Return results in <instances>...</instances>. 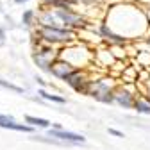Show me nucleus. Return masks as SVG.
<instances>
[{"instance_id":"nucleus-10","label":"nucleus","mask_w":150,"mask_h":150,"mask_svg":"<svg viewBox=\"0 0 150 150\" xmlns=\"http://www.w3.org/2000/svg\"><path fill=\"white\" fill-rule=\"evenodd\" d=\"M0 127H4V129H13V130H20V132H30V130H32L30 125L16 123L11 116H2V120H0Z\"/></svg>"},{"instance_id":"nucleus-18","label":"nucleus","mask_w":150,"mask_h":150,"mask_svg":"<svg viewBox=\"0 0 150 150\" xmlns=\"http://www.w3.org/2000/svg\"><path fill=\"white\" fill-rule=\"evenodd\" d=\"M32 18H34V11H30V9H29V11H25V13H23V18H22V20H23V23H25V25H30V23H32Z\"/></svg>"},{"instance_id":"nucleus-12","label":"nucleus","mask_w":150,"mask_h":150,"mask_svg":"<svg viewBox=\"0 0 150 150\" xmlns=\"http://www.w3.org/2000/svg\"><path fill=\"white\" fill-rule=\"evenodd\" d=\"M97 61H98L104 68H107V66H111L112 63H115V55L111 54V50H100V52L97 54Z\"/></svg>"},{"instance_id":"nucleus-20","label":"nucleus","mask_w":150,"mask_h":150,"mask_svg":"<svg viewBox=\"0 0 150 150\" xmlns=\"http://www.w3.org/2000/svg\"><path fill=\"white\" fill-rule=\"evenodd\" d=\"M146 95H148V97H150V81H148V82H146Z\"/></svg>"},{"instance_id":"nucleus-3","label":"nucleus","mask_w":150,"mask_h":150,"mask_svg":"<svg viewBox=\"0 0 150 150\" xmlns=\"http://www.w3.org/2000/svg\"><path fill=\"white\" fill-rule=\"evenodd\" d=\"M134 89L129 88V86H123V84H116V88L112 89V104H116L123 109H132V104H134Z\"/></svg>"},{"instance_id":"nucleus-13","label":"nucleus","mask_w":150,"mask_h":150,"mask_svg":"<svg viewBox=\"0 0 150 150\" xmlns=\"http://www.w3.org/2000/svg\"><path fill=\"white\" fill-rule=\"evenodd\" d=\"M25 122L30 123V127H43V129H48L52 123L45 118H36V116H25Z\"/></svg>"},{"instance_id":"nucleus-9","label":"nucleus","mask_w":150,"mask_h":150,"mask_svg":"<svg viewBox=\"0 0 150 150\" xmlns=\"http://www.w3.org/2000/svg\"><path fill=\"white\" fill-rule=\"evenodd\" d=\"M98 34H100V38L104 41H107L109 45H125V38L123 36H120L118 32H115L107 23H102L100 27H98Z\"/></svg>"},{"instance_id":"nucleus-22","label":"nucleus","mask_w":150,"mask_h":150,"mask_svg":"<svg viewBox=\"0 0 150 150\" xmlns=\"http://www.w3.org/2000/svg\"><path fill=\"white\" fill-rule=\"evenodd\" d=\"M4 40V30H0V41Z\"/></svg>"},{"instance_id":"nucleus-4","label":"nucleus","mask_w":150,"mask_h":150,"mask_svg":"<svg viewBox=\"0 0 150 150\" xmlns=\"http://www.w3.org/2000/svg\"><path fill=\"white\" fill-rule=\"evenodd\" d=\"M54 13H55V16L61 20V23H63V27L66 29V27H82L84 23H86V20L79 14V13H75V11H71V7H64V9H54Z\"/></svg>"},{"instance_id":"nucleus-7","label":"nucleus","mask_w":150,"mask_h":150,"mask_svg":"<svg viewBox=\"0 0 150 150\" xmlns=\"http://www.w3.org/2000/svg\"><path fill=\"white\" fill-rule=\"evenodd\" d=\"M77 70V68H73L70 63H66L64 59H55L54 63H52V66H50V71L48 73H52L55 79H61V81H64L66 77H70V75Z\"/></svg>"},{"instance_id":"nucleus-2","label":"nucleus","mask_w":150,"mask_h":150,"mask_svg":"<svg viewBox=\"0 0 150 150\" xmlns=\"http://www.w3.org/2000/svg\"><path fill=\"white\" fill-rule=\"evenodd\" d=\"M40 36L48 43H64V41H71L75 34L70 29L64 27H48V25H41V29L38 30Z\"/></svg>"},{"instance_id":"nucleus-16","label":"nucleus","mask_w":150,"mask_h":150,"mask_svg":"<svg viewBox=\"0 0 150 150\" xmlns=\"http://www.w3.org/2000/svg\"><path fill=\"white\" fill-rule=\"evenodd\" d=\"M122 79L123 82H138V71L134 68H127L122 71Z\"/></svg>"},{"instance_id":"nucleus-15","label":"nucleus","mask_w":150,"mask_h":150,"mask_svg":"<svg viewBox=\"0 0 150 150\" xmlns=\"http://www.w3.org/2000/svg\"><path fill=\"white\" fill-rule=\"evenodd\" d=\"M38 95H41L45 100H50V102H55V104H66V98L64 97H59V95H52V93H47L45 89H40Z\"/></svg>"},{"instance_id":"nucleus-11","label":"nucleus","mask_w":150,"mask_h":150,"mask_svg":"<svg viewBox=\"0 0 150 150\" xmlns=\"http://www.w3.org/2000/svg\"><path fill=\"white\" fill-rule=\"evenodd\" d=\"M132 109H136L138 112H143V115H150V97L146 95H136Z\"/></svg>"},{"instance_id":"nucleus-19","label":"nucleus","mask_w":150,"mask_h":150,"mask_svg":"<svg viewBox=\"0 0 150 150\" xmlns=\"http://www.w3.org/2000/svg\"><path fill=\"white\" fill-rule=\"evenodd\" d=\"M109 134L116 136V138H123V132H120V130H116V129H109Z\"/></svg>"},{"instance_id":"nucleus-14","label":"nucleus","mask_w":150,"mask_h":150,"mask_svg":"<svg viewBox=\"0 0 150 150\" xmlns=\"http://www.w3.org/2000/svg\"><path fill=\"white\" fill-rule=\"evenodd\" d=\"M45 4H50L54 9H64V7H70L71 4H75L77 0H43Z\"/></svg>"},{"instance_id":"nucleus-1","label":"nucleus","mask_w":150,"mask_h":150,"mask_svg":"<svg viewBox=\"0 0 150 150\" xmlns=\"http://www.w3.org/2000/svg\"><path fill=\"white\" fill-rule=\"evenodd\" d=\"M116 88L115 79L111 77H100V79H89L86 95L93 97L102 104H112V89Z\"/></svg>"},{"instance_id":"nucleus-5","label":"nucleus","mask_w":150,"mask_h":150,"mask_svg":"<svg viewBox=\"0 0 150 150\" xmlns=\"http://www.w3.org/2000/svg\"><path fill=\"white\" fill-rule=\"evenodd\" d=\"M32 59H34V63H36L38 66H40L41 70L50 71L52 63H54L55 59H57V52H55L52 47H45V48H40L38 52H34Z\"/></svg>"},{"instance_id":"nucleus-6","label":"nucleus","mask_w":150,"mask_h":150,"mask_svg":"<svg viewBox=\"0 0 150 150\" xmlns=\"http://www.w3.org/2000/svg\"><path fill=\"white\" fill-rule=\"evenodd\" d=\"M64 82L77 93H84L86 95V88H88V82H89V75L84 71V70H75L70 77L64 79Z\"/></svg>"},{"instance_id":"nucleus-17","label":"nucleus","mask_w":150,"mask_h":150,"mask_svg":"<svg viewBox=\"0 0 150 150\" xmlns=\"http://www.w3.org/2000/svg\"><path fill=\"white\" fill-rule=\"evenodd\" d=\"M0 86H2V88H7V89H13V91H16V93H22V91H23L22 88H18V86L7 82V81H4V79H0Z\"/></svg>"},{"instance_id":"nucleus-8","label":"nucleus","mask_w":150,"mask_h":150,"mask_svg":"<svg viewBox=\"0 0 150 150\" xmlns=\"http://www.w3.org/2000/svg\"><path fill=\"white\" fill-rule=\"evenodd\" d=\"M48 138L61 139V141H64L66 145H68V143H84V141H86V138H84L82 134L70 132V130H64V129H61V130H57V129H50V130H48Z\"/></svg>"},{"instance_id":"nucleus-21","label":"nucleus","mask_w":150,"mask_h":150,"mask_svg":"<svg viewBox=\"0 0 150 150\" xmlns=\"http://www.w3.org/2000/svg\"><path fill=\"white\" fill-rule=\"evenodd\" d=\"M14 2H18V4H23V2H29V0H14Z\"/></svg>"}]
</instances>
